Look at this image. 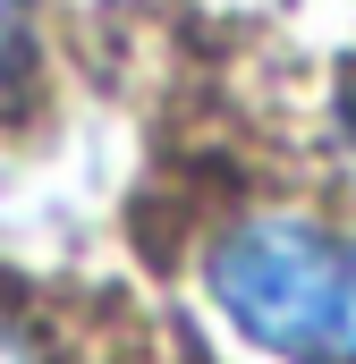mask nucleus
Returning <instances> with one entry per match:
<instances>
[{
  "label": "nucleus",
  "instance_id": "7ed1b4c3",
  "mask_svg": "<svg viewBox=\"0 0 356 364\" xmlns=\"http://www.w3.org/2000/svg\"><path fill=\"white\" fill-rule=\"evenodd\" d=\"M34 77H43V9L34 0H0V119L26 102Z\"/></svg>",
  "mask_w": 356,
  "mask_h": 364
},
{
  "label": "nucleus",
  "instance_id": "f03ea898",
  "mask_svg": "<svg viewBox=\"0 0 356 364\" xmlns=\"http://www.w3.org/2000/svg\"><path fill=\"white\" fill-rule=\"evenodd\" d=\"M0 364H77V339L26 288H0Z\"/></svg>",
  "mask_w": 356,
  "mask_h": 364
},
{
  "label": "nucleus",
  "instance_id": "20e7f679",
  "mask_svg": "<svg viewBox=\"0 0 356 364\" xmlns=\"http://www.w3.org/2000/svg\"><path fill=\"white\" fill-rule=\"evenodd\" d=\"M348 144H356V85H348Z\"/></svg>",
  "mask_w": 356,
  "mask_h": 364
},
{
  "label": "nucleus",
  "instance_id": "f257e3e1",
  "mask_svg": "<svg viewBox=\"0 0 356 364\" xmlns=\"http://www.w3.org/2000/svg\"><path fill=\"white\" fill-rule=\"evenodd\" d=\"M204 296L212 314L280 364H356V229L246 203L204 237Z\"/></svg>",
  "mask_w": 356,
  "mask_h": 364
}]
</instances>
